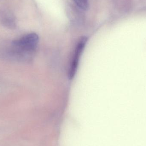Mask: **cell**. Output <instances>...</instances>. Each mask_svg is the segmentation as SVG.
Instances as JSON below:
<instances>
[{"mask_svg": "<svg viewBox=\"0 0 146 146\" xmlns=\"http://www.w3.org/2000/svg\"><path fill=\"white\" fill-rule=\"evenodd\" d=\"M87 41V38L86 37H83L78 42L76 47L74 57H73L72 60L70 68L69 69V72H68V76L70 80L72 79L75 75L77 71L78 65H79L80 58L82 54V51H83L86 47Z\"/></svg>", "mask_w": 146, "mask_h": 146, "instance_id": "obj_2", "label": "cell"}, {"mask_svg": "<svg viewBox=\"0 0 146 146\" xmlns=\"http://www.w3.org/2000/svg\"><path fill=\"white\" fill-rule=\"evenodd\" d=\"M0 22L9 29H14L16 27V22L15 16L13 13L7 9H0Z\"/></svg>", "mask_w": 146, "mask_h": 146, "instance_id": "obj_3", "label": "cell"}, {"mask_svg": "<svg viewBox=\"0 0 146 146\" xmlns=\"http://www.w3.org/2000/svg\"><path fill=\"white\" fill-rule=\"evenodd\" d=\"M77 6L82 9L87 10L88 8V3L87 0H74Z\"/></svg>", "mask_w": 146, "mask_h": 146, "instance_id": "obj_4", "label": "cell"}, {"mask_svg": "<svg viewBox=\"0 0 146 146\" xmlns=\"http://www.w3.org/2000/svg\"><path fill=\"white\" fill-rule=\"evenodd\" d=\"M39 38L36 33L25 35L13 41L8 47L1 52L3 57L8 60L19 62L30 60L35 53Z\"/></svg>", "mask_w": 146, "mask_h": 146, "instance_id": "obj_1", "label": "cell"}]
</instances>
